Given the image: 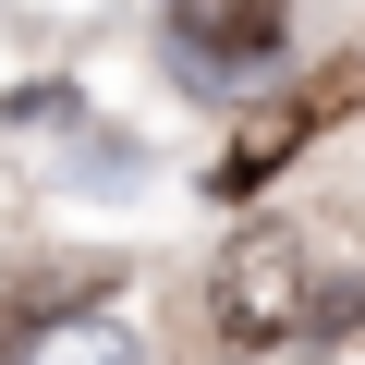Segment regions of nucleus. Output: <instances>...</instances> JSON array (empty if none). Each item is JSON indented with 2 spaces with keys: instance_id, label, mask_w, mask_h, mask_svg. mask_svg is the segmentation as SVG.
<instances>
[{
  "instance_id": "obj_3",
  "label": "nucleus",
  "mask_w": 365,
  "mask_h": 365,
  "mask_svg": "<svg viewBox=\"0 0 365 365\" xmlns=\"http://www.w3.org/2000/svg\"><path fill=\"white\" fill-rule=\"evenodd\" d=\"M292 365H317V353H292Z\"/></svg>"
},
{
  "instance_id": "obj_2",
  "label": "nucleus",
  "mask_w": 365,
  "mask_h": 365,
  "mask_svg": "<svg viewBox=\"0 0 365 365\" xmlns=\"http://www.w3.org/2000/svg\"><path fill=\"white\" fill-rule=\"evenodd\" d=\"M170 37L195 61H268L280 49V0H170Z\"/></svg>"
},
{
  "instance_id": "obj_1",
  "label": "nucleus",
  "mask_w": 365,
  "mask_h": 365,
  "mask_svg": "<svg viewBox=\"0 0 365 365\" xmlns=\"http://www.w3.org/2000/svg\"><path fill=\"white\" fill-rule=\"evenodd\" d=\"M317 256H304V232H244L220 268H207V329L220 341H244V353H268V341H292V329H317Z\"/></svg>"
}]
</instances>
